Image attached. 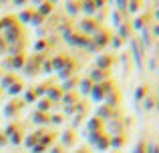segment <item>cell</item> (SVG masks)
<instances>
[{
    "mask_svg": "<svg viewBox=\"0 0 159 153\" xmlns=\"http://www.w3.org/2000/svg\"><path fill=\"white\" fill-rule=\"evenodd\" d=\"M133 153H145V147H143V145H141V143H139V145H137V149L133 151Z\"/></svg>",
    "mask_w": 159,
    "mask_h": 153,
    "instance_id": "6da1fadb",
    "label": "cell"
}]
</instances>
